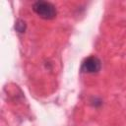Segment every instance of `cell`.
I'll use <instances>...</instances> for the list:
<instances>
[{
    "instance_id": "cell-1",
    "label": "cell",
    "mask_w": 126,
    "mask_h": 126,
    "mask_svg": "<svg viewBox=\"0 0 126 126\" xmlns=\"http://www.w3.org/2000/svg\"><path fill=\"white\" fill-rule=\"evenodd\" d=\"M32 10L42 19L51 20L56 17L55 6L47 1H36L32 5Z\"/></svg>"
},
{
    "instance_id": "cell-2",
    "label": "cell",
    "mask_w": 126,
    "mask_h": 126,
    "mask_svg": "<svg viewBox=\"0 0 126 126\" xmlns=\"http://www.w3.org/2000/svg\"><path fill=\"white\" fill-rule=\"evenodd\" d=\"M100 68H101V62L95 56H89L83 61L81 66L82 72L89 73V74L97 73L100 70Z\"/></svg>"
},
{
    "instance_id": "cell-3",
    "label": "cell",
    "mask_w": 126,
    "mask_h": 126,
    "mask_svg": "<svg viewBox=\"0 0 126 126\" xmlns=\"http://www.w3.org/2000/svg\"><path fill=\"white\" fill-rule=\"evenodd\" d=\"M15 29L19 32H24L26 31V23L23 20H18L15 24Z\"/></svg>"
}]
</instances>
